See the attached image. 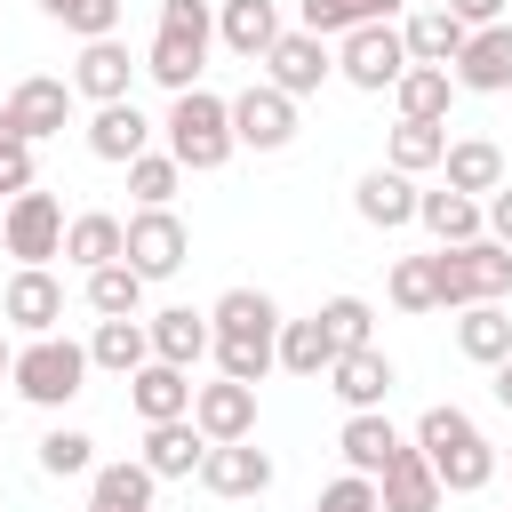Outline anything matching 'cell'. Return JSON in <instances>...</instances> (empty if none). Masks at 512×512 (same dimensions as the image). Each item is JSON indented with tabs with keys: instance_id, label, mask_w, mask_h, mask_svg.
Instances as JSON below:
<instances>
[{
	"instance_id": "27",
	"label": "cell",
	"mask_w": 512,
	"mask_h": 512,
	"mask_svg": "<svg viewBox=\"0 0 512 512\" xmlns=\"http://www.w3.org/2000/svg\"><path fill=\"white\" fill-rule=\"evenodd\" d=\"M200 456H208V432H200L192 416L144 424V464H152L160 480H192V472H200Z\"/></svg>"
},
{
	"instance_id": "40",
	"label": "cell",
	"mask_w": 512,
	"mask_h": 512,
	"mask_svg": "<svg viewBox=\"0 0 512 512\" xmlns=\"http://www.w3.org/2000/svg\"><path fill=\"white\" fill-rule=\"evenodd\" d=\"M280 368V344H256V336H216V376L232 384H264Z\"/></svg>"
},
{
	"instance_id": "10",
	"label": "cell",
	"mask_w": 512,
	"mask_h": 512,
	"mask_svg": "<svg viewBox=\"0 0 512 512\" xmlns=\"http://www.w3.org/2000/svg\"><path fill=\"white\" fill-rule=\"evenodd\" d=\"M328 72H336V48H328L320 32H304V24H296V32H280V40L264 48V80H272V88H288L296 104H304V96H320V80H328Z\"/></svg>"
},
{
	"instance_id": "4",
	"label": "cell",
	"mask_w": 512,
	"mask_h": 512,
	"mask_svg": "<svg viewBox=\"0 0 512 512\" xmlns=\"http://www.w3.org/2000/svg\"><path fill=\"white\" fill-rule=\"evenodd\" d=\"M208 40H216L208 0H160V32H152V48H144V72H152L168 96H184V88H200Z\"/></svg>"
},
{
	"instance_id": "43",
	"label": "cell",
	"mask_w": 512,
	"mask_h": 512,
	"mask_svg": "<svg viewBox=\"0 0 512 512\" xmlns=\"http://www.w3.org/2000/svg\"><path fill=\"white\" fill-rule=\"evenodd\" d=\"M320 320H328L336 352H352V344H368V336H376V312H368V296H328V304H320Z\"/></svg>"
},
{
	"instance_id": "13",
	"label": "cell",
	"mask_w": 512,
	"mask_h": 512,
	"mask_svg": "<svg viewBox=\"0 0 512 512\" xmlns=\"http://www.w3.org/2000/svg\"><path fill=\"white\" fill-rule=\"evenodd\" d=\"M136 72H144V56H128L120 32H112V40H80V56H72V96H88V104H120V96L136 88Z\"/></svg>"
},
{
	"instance_id": "21",
	"label": "cell",
	"mask_w": 512,
	"mask_h": 512,
	"mask_svg": "<svg viewBox=\"0 0 512 512\" xmlns=\"http://www.w3.org/2000/svg\"><path fill=\"white\" fill-rule=\"evenodd\" d=\"M392 360L376 352V344H352V352H336V368H328V392L344 400V408H384L392 400Z\"/></svg>"
},
{
	"instance_id": "17",
	"label": "cell",
	"mask_w": 512,
	"mask_h": 512,
	"mask_svg": "<svg viewBox=\"0 0 512 512\" xmlns=\"http://www.w3.org/2000/svg\"><path fill=\"white\" fill-rule=\"evenodd\" d=\"M144 328H152V360H168V368H200V360L216 352V320L192 312V304H168V312H152Z\"/></svg>"
},
{
	"instance_id": "33",
	"label": "cell",
	"mask_w": 512,
	"mask_h": 512,
	"mask_svg": "<svg viewBox=\"0 0 512 512\" xmlns=\"http://www.w3.org/2000/svg\"><path fill=\"white\" fill-rule=\"evenodd\" d=\"M280 368L304 376V384H320V376L336 368V336H328L320 312H312V320H280Z\"/></svg>"
},
{
	"instance_id": "12",
	"label": "cell",
	"mask_w": 512,
	"mask_h": 512,
	"mask_svg": "<svg viewBox=\"0 0 512 512\" xmlns=\"http://www.w3.org/2000/svg\"><path fill=\"white\" fill-rule=\"evenodd\" d=\"M200 488L224 496V504H248V496L272 488V456H264L256 440H208V456H200Z\"/></svg>"
},
{
	"instance_id": "41",
	"label": "cell",
	"mask_w": 512,
	"mask_h": 512,
	"mask_svg": "<svg viewBox=\"0 0 512 512\" xmlns=\"http://www.w3.org/2000/svg\"><path fill=\"white\" fill-rule=\"evenodd\" d=\"M40 472H48V480H80V472H96V440H88L80 424H56V432L40 440Z\"/></svg>"
},
{
	"instance_id": "49",
	"label": "cell",
	"mask_w": 512,
	"mask_h": 512,
	"mask_svg": "<svg viewBox=\"0 0 512 512\" xmlns=\"http://www.w3.org/2000/svg\"><path fill=\"white\" fill-rule=\"evenodd\" d=\"M488 392H496V408H512V352L488 368Z\"/></svg>"
},
{
	"instance_id": "23",
	"label": "cell",
	"mask_w": 512,
	"mask_h": 512,
	"mask_svg": "<svg viewBox=\"0 0 512 512\" xmlns=\"http://www.w3.org/2000/svg\"><path fill=\"white\" fill-rule=\"evenodd\" d=\"M88 152H96V160H112V168H128L136 152H152V120L136 112V96L96 104V120H88Z\"/></svg>"
},
{
	"instance_id": "46",
	"label": "cell",
	"mask_w": 512,
	"mask_h": 512,
	"mask_svg": "<svg viewBox=\"0 0 512 512\" xmlns=\"http://www.w3.org/2000/svg\"><path fill=\"white\" fill-rule=\"evenodd\" d=\"M16 192H32V144L0 128V200H16Z\"/></svg>"
},
{
	"instance_id": "5",
	"label": "cell",
	"mask_w": 512,
	"mask_h": 512,
	"mask_svg": "<svg viewBox=\"0 0 512 512\" xmlns=\"http://www.w3.org/2000/svg\"><path fill=\"white\" fill-rule=\"evenodd\" d=\"M88 368H96V360H88V344H72V336H56V328H48V336H32V344L16 352L8 384H16L32 408H72V400L88 392Z\"/></svg>"
},
{
	"instance_id": "2",
	"label": "cell",
	"mask_w": 512,
	"mask_h": 512,
	"mask_svg": "<svg viewBox=\"0 0 512 512\" xmlns=\"http://www.w3.org/2000/svg\"><path fill=\"white\" fill-rule=\"evenodd\" d=\"M160 136H168V152L184 160V176H208V168H224V160L240 152V136H232V96H208V88H184V96H168V120H160Z\"/></svg>"
},
{
	"instance_id": "51",
	"label": "cell",
	"mask_w": 512,
	"mask_h": 512,
	"mask_svg": "<svg viewBox=\"0 0 512 512\" xmlns=\"http://www.w3.org/2000/svg\"><path fill=\"white\" fill-rule=\"evenodd\" d=\"M40 8H56V0H40Z\"/></svg>"
},
{
	"instance_id": "28",
	"label": "cell",
	"mask_w": 512,
	"mask_h": 512,
	"mask_svg": "<svg viewBox=\"0 0 512 512\" xmlns=\"http://www.w3.org/2000/svg\"><path fill=\"white\" fill-rule=\"evenodd\" d=\"M280 32H288V24H280L272 0H224V16H216V40H224L232 56H248V64H264V48H272Z\"/></svg>"
},
{
	"instance_id": "34",
	"label": "cell",
	"mask_w": 512,
	"mask_h": 512,
	"mask_svg": "<svg viewBox=\"0 0 512 512\" xmlns=\"http://www.w3.org/2000/svg\"><path fill=\"white\" fill-rule=\"evenodd\" d=\"M392 104H400V120H448V104H456V72H448V64H408L400 88H392Z\"/></svg>"
},
{
	"instance_id": "14",
	"label": "cell",
	"mask_w": 512,
	"mask_h": 512,
	"mask_svg": "<svg viewBox=\"0 0 512 512\" xmlns=\"http://www.w3.org/2000/svg\"><path fill=\"white\" fill-rule=\"evenodd\" d=\"M0 320L24 328V336H48V328L64 320V280H56L48 264H16V280L0 288Z\"/></svg>"
},
{
	"instance_id": "39",
	"label": "cell",
	"mask_w": 512,
	"mask_h": 512,
	"mask_svg": "<svg viewBox=\"0 0 512 512\" xmlns=\"http://www.w3.org/2000/svg\"><path fill=\"white\" fill-rule=\"evenodd\" d=\"M176 184H184V160H176V152H136V160H128V192H136V208H168Z\"/></svg>"
},
{
	"instance_id": "18",
	"label": "cell",
	"mask_w": 512,
	"mask_h": 512,
	"mask_svg": "<svg viewBox=\"0 0 512 512\" xmlns=\"http://www.w3.org/2000/svg\"><path fill=\"white\" fill-rule=\"evenodd\" d=\"M336 448H344V472H368V480H376V472L408 448V432H400L384 408H352V416H344V432H336Z\"/></svg>"
},
{
	"instance_id": "16",
	"label": "cell",
	"mask_w": 512,
	"mask_h": 512,
	"mask_svg": "<svg viewBox=\"0 0 512 512\" xmlns=\"http://www.w3.org/2000/svg\"><path fill=\"white\" fill-rule=\"evenodd\" d=\"M416 176H400L392 160L384 168H368L360 184H352V208H360V224H376V232H400V224H416Z\"/></svg>"
},
{
	"instance_id": "7",
	"label": "cell",
	"mask_w": 512,
	"mask_h": 512,
	"mask_svg": "<svg viewBox=\"0 0 512 512\" xmlns=\"http://www.w3.org/2000/svg\"><path fill=\"white\" fill-rule=\"evenodd\" d=\"M64 224H72L64 200L32 184V192H16V200L0 208V248H8L16 264H48V256H64Z\"/></svg>"
},
{
	"instance_id": "31",
	"label": "cell",
	"mask_w": 512,
	"mask_h": 512,
	"mask_svg": "<svg viewBox=\"0 0 512 512\" xmlns=\"http://www.w3.org/2000/svg\"><path fill=\"white\" fill-rule=\"evenodd\" d=\"M80 280H88V312H96V320H144V288H152V280H144L128 256H120V264H96V272H80Z\"/></svg>"
},
{
	"instance_id": "6",
	"label": "cell",
	"mask_w": 512,
	"mask_h": 512,
	"mask_svg": "<svg viewBox=\"0 0 512 512\" xmlns=\"http://www.w3.org/2000/svg\"><path fill=\"white\" fill-rule=\"evenodd\" d=\"M400 72H408V40H400V24H352V32L336 40V80H352L360 96L400 88Z\"/></svg>"
},
{
	"instance_id": "32",
	"label": "cell",
	"mask_w": 512,
	"mask_h": 512,
	"mask_svg": "<svg viewBox=\"0 0 512 512\" xmlns=\"http://www.w3.org/2000/svg\"><path fill=\"white\" fill-rule=\"evenodd\" d=\"M208 320H216V336H256V344H280V304H272L264 288H224V296L208 304Z\"/></svg>"
},
{
	"instance_id": "1",
	"label": "cell",
	"mask_w": 512,
	"mask_h": 512,
	"mask_svg": "<svg viewBox=\"0 0 512 512\" xmlns=\"http://www.w3.org/2000/svg\"><path fill=\"white\" fill-rule=\"evenodd\" d=\"M416 448L432 456V472H440L448 496H480V488L496 480V448H488V432H480L464 408H448V400L416 416Z\"/></svg>"
},
{
	"instance_id": "44",
	"label": "cell",
	"mask_w": 512,
	"mask_h": 512,
	"mask_svg": "<svg viewBox=\"0 0 512 512\" xmlns=\"http://www.w3.org/2000/svg\"><path fill=\"white\" fill-rule=\"evenodd\" d=\"M392 304H400V312H440V296H432V256H400V264H392Z\"/></svg>"
},
{
	"instance_id": "45",
	"label": "cell",
	"mask_w": 512,
	"mask_h": 512,
	"mask_svg": "<svg viewBox=\"0 0 512 512\" xmlns=\"http://www.w3.org/2000/svg\"><path fill=\"white\" fill-rule=\"evenodd\" d=\"M312 512H384V496H376L368 472H336V480L312 496Z\"/></svg>"
},
{
	"instance_id": "29",
	"label": "cell",
	"mask_w": 512,
	"mask_h": 512,
	"mask_svg": "<svg viewBox=\"0 0 512 512\" xmlns=\"http://www.w3.org/2000/svg\"><path fill=\"white\" fill-rule=\"evenodd\" d=\"M440 184H456V192H472V200H488V192L504 184V152H496L488 136H448V160H440Z\"/></svg>"
},
{
	"instance_id": "26",
	"label": "cell",
	"mask_w": 512,
	"mask_h": 512,
	"mask_svg": "<svg viewBox=\"0 0 512 512\" xmlns=\"http://www.w3.org/2000/svg\"><path fill=\"white\" fill-rule=\"evenodd\" d=\"M152 488H160V472H152L144 456L96 464V472H88V512H152Z\"/></svg>"
},
{
	"instance_id": "50",
	"label": "cell",
	"mask_w": 512,
	"mask_h": 512,
	"mask_svg": "<svg viewBox=\"0 0 512 512\" xmlns=\"http://www.w3.org/2000/svg\"><path fill=\"white\" fill-rule=\"evenodd\" d=\"M8 368H16V344H8V336H0V376H8Z\"/></svg>"
},
{
	"instance_id": "3",
	"label": "cell",
	"mask_w": 512,
	"mask_h": 512,
	"mask_svg": "<svg viewBox=\"0 0 512 512\" xmlns=\"http://www.w3.org/2000/svg\"><path fill=\"white\" fill-rule=\"evenodd\" d=\"M432 296L440 312H464V304H504L512 296V248L504 240H464V248H432Z\"/></svg>"
},
{
	"instance_id": "25",
	"label": "cell",
	"mask_w": 512,
	"mask_h": 512,
	"mask_svg": "<svg viewBox=\"0 0 512 512\" xmlns=\"http://www.w3.org/2000/svg\"><path fill=\"white\" fill-rule=\"evenodd\" d=\"M128 408L144 424H168V416H192V368H168V360H144L128 376Z\"/></svg>"
},
{
	"instance_id": "15",
	"label": "cell",
	"mask_w": 512,
	"mask_h": 512,
	"mask_svg": "<svg viewBox=\"0 0 512 512\" xmlns=\"http://www.w3.org/2000/svg\"><path fill=\"white\" fill-rule=\"evenodd\" d=\"M192 424L208 440H256V384H232V376L192 384Z\"/></svg>"
},
{
	"instance_id": "8",
	"label": "cell",
	"mask_w": 512,
	"mask_h": 512,
	"mask_svg": "<svg viewBox=\"0 0 512 512\" xmlns=\"http://www.w3.org/2000/svg\"><path fill=\"white\" fill-rule=\"evenodd\" d=\"M0 128L24 136V144H48L72 128V80H48V72H24L8 96H0Z\"/></svg>"
},
{
	"instance_id": "19",
	"label": "cell",
	"mask_w": 512,
	"mask_h": 512,
	"mask_svg": "<svg viewBox=\"0 0 512 512\" xmlns=\"http://www.w3.org/2000/svg\"><path fill=\"white\" fill-rule=\"evenodd\" d=\"M376 496H384V512H440V496H448V488H440L432 456L408 440V448H400V456L376 472Z\"/></svg>"
},
{
	"instance_id": "47",
	"label": "cell",
	"mask_w": 512,
	"mask_h": 512,
	"mask_svg": "<svg viewBox=\"0 0 512 512\" xmlns=\"http://www.w3.org/2000/svg\"><path fill=\"white\" fill-rule=\"evenodd\" d=\"M488 240H504V248H512V184H496V192H488Z\"/></svg>"
},
{
	"instance_id": "42",
	"label": "cell",
	"mask_w": 512,
	"mask_h": 512,
	"mask_svg": "<svg viewBox=\"0 0 512 512\" xmlns=\"http://www.w3.org/2000/svg\"><path fill=\"white\" fill-rule=\"evenodd\" d=\"M120 8H128V0H56L48 16H56L72 40H112V32H120Z\"/></svg>"
},
{
	"instance_id": "24",
	"label": "cell",
	"mask_w": 512,
	"mask_h": 512,
	"mask_svg": "<svg viewBox=\"0 0 512 512\" xmlns=\"http://www.w3.org/2000/svg\"><path fill=\"white\" fill-rule=\"evenodd\" d=\"M416 224H424L440 248H464V240H480V232H488V200H472V192L440 184V192H424V200H416Z\"/></svg>"
},
{
	"instance_id": "20",
	"label": "cell",
	"mask_w": 512,
	"mask_h": 512,
	"mask_svg": "<svg viewBox=\"0 0 512 512\" xmlns=\"http://www.w3.org/2000/svg\"><path fill=\"white\" fill-rule=\"evenodd\" d=\"M448 72H456V88H472V96H504V88H512V24H480Z\"/></svg>"
},
{
	"instance_id": "38",
	"label": "cell",
	"mask_w": 512,
	"mask_h": 512,
	"mask_svg": "<svg viewBox=\"0 0 512 512\" xmlns=\"http://www.w3.org/2000/svg\"><path fill=\"white\" fill-rule=\"evenodd\" d=\"M408 0H304V32H320V40H344L352 24H392Z\"/></svg>"
},
{
	"instance_id": "9",
	"label": "cell",
	"mask_w": 512,
	"mask_h": 512,
	"mask_svg": "<svg viewBox=\"0 0 512 512\" xmlns=\"http://www.w3.org/2000/svg\"><path fill=\"white\" fill-rule=\"evenodd\" d=\"M232 136H240L248 152H288V144H296V96L272 88V80H248V88L232 96Z\"/></svg>"
},
{
	"instance_id": "30",
	"label": "cell",
	"mask_w": 512,
	"mask_h": 512,
	"mask_svg": "<svg viewBox=\"0 0 512 512\" xmlns=\"http://www.w3.org/2000/svg\"><path fill=\"white\" fill-rule=\"evenodd\" d=\"M120 256H128V224H120V216L88 208V216H72V224H64V264L96 272V264H120Z\"/></svg>"
},
{
	"instance_id": "36",
	"label": "cell",
	"mask_w": 512,
	"mask_h": 512,
	"mask_svg": "<svg viewBox=\"0 0 512 512\" xmlns=\"http://www.w3.org/2000/svg\"><path fill=\"white\" fill-rule=\"evenodd\" d=\"M384 160H392L400 176L440 168V160H448V120H400V128L384 136Z\"/></svg>"
},
{
	"instance_id": "37",
	"label": "cell",
	"mask_w": 512,
	"mask_h": 512,
	"mask_svg": "<svg viewBox=\"0 0 512 512\" xmlns=\"http://www.w3.org/2000/svg\"><path fill=\"white\" fill-rule=\"evenodd\" d=\"M88 360H96V368H112V376H136V368L152 360V328H144V320H96Z\"/></svg>"
},
{
	"instance_id": "22",
	"label": "cell",
	"mask_w": 512,
	"mask_h": 512,
	"mask_svg": "<svg viewBox=\"0 0 512 512\" xmlns=\"http://www.w3.org/2000/svg\"><path fill=\"white\" fill-rule=\"evenodd\" d=\"M400 40H408V64H456V56H464V40H472V24L440 0V8L400 16Z\"/></svg>"
},
{
	"instance_id": "11",
	"label": "cell",
	"mask_w": 512,
	"mask_h": 512,
	"mask_svg": "<svg viewBox=\"0 0 512 512\" xmlns=\"http://www.w3.org/2000/svg\"><path fill=\"white\" fill-rule=\"evenodd\" d=\"M184 256H192V232H184L176 208H136V216H128V264H136L144 280L184 272Z\"/></svg>"
},
{
	"instance_id": "48",
	"label": "cell",
	"mask_w": 512,
	"mask_h": 512,
	"mask_svg": "<svg viewBox=\"0 0 512 512\" xmlns=\"http://www.w3.org/2000/svg\"><path fill=\"white\" fill-rule=\"evenodd\" d=\"M448 8H456L472 32H480V24H504V0H448Z\"/></svg>"
},
{
	"instance_id": "35",
	"label": "cell",
	"mask_w": 512,
	"mask_h": 512,
	"mask_svg": "<svg viewBox=\"0 0 512 512\" xmlns=\"http://www.w3.org/2000/svg\"><path fill=\"white\" fill-rule=\"evenodd\" d=\"M456 352L480 360V368H496V360L512 352V312H504V304H464V312H456Z\"/></svg>"
}]
</instances>
